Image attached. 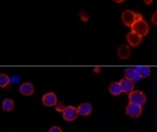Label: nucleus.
Returning <instances> with one entry per match:
<instances>
[{"label":"nucleus","mask_w":157,"mask_h":132,"mask_svg":"<svg viewBox=\"0 0 157 132\" xmlns=\"http://www.w3.org/2000/svg\"><path fill=\"white\" fill-rule=\"evenodd\" d=\"M128 98H129V103L138 104V106H143L146 102V95L141 91H132L129 93Z\"/></svg>","instance_id":"f257e3e1"},{"label":"nucleus","mask_w":157,"mask_h":132,"mask_svg":"<svg viewBox=\"0 0 157 132\" xmlns=\"http://www.w3.org/2000/svg\"><path fill=\"white\" fill-rule=\"evenodd\" d=\"M132 32L137 33V34L141 35V37H145V35H147V33H148V24H147L145 20H143V19L137 20V21L132 25Z\"/></svg>","instance_id":"f03ea898"},{"label":"nucleus","mask_w":157,"mask_h":132,"mask_svg":"<svg viewBox=\"0 0 157 132\" xmlns=\"http://www.w3.org/2000/svg\"><path fill=\"white\" fill-rule=\"evenodd\" d=\"M79 112H78V108L73 107V106H67L63 110V118L65 121H74L78 117Z\"/></svg>","instance_id":"7ed1b4c3"},{"label":"nucleus","mask_w":157,"mask_h":132,"mask_svg":"<svg viewBox=\"0 0 157 132\" xmlns=\"http://www.w3.org/2000/svg\"><path fill=\"white\" fill-rule=\"evenodd\" d=\"M126 113L127 116L132 117V118H137L141 116L142 113V106H138V104H133V103H129L126 108Z\"/></svg>","instance_id":"20e7f679"},{"label":"nucleus","mask_w":157,"mask_h":132,"mask_svg":"<svg viewBox=\"0 0 157 132\" xmlns=\"http://www.w3.org/2000/svg\"><path fill=\"white\" fill-rule=\"evenodd\" d=\"M136 13H133L132 10H124L123 14H122V21L127 25V26H131L132 28V25L136 23Z\"/></svg>","instance_id":"39448f33"},{"label":"nucleus","mask_w":157,"mask_h":132,"mask_svg":"<svg viewBox=\"0 0 157 132\" xmlns=\"http://www.w3.org/2000/svg\"><path fill=\"white\" fill-rule=\"evenodd\" d=\"M42 102H43V104L45 106V107H53V106H56L58 103L57 96H56V93H53V92H48V93H45L42 98Z\"/></svg>","instance_id":"423d86ee"},{"label":"nucleus","mask_w":157,"mask_h":132,"mask_svg":"<svg viewBox=\"0 0 157 132\" xmlns=\"http://www.w3.org/2000/svg\"><path fill=\"white\" fill-rule=\"evenodd\" d=\"M127 41H128V43H129L131 47H137V45H140L141 42H142V37L138 35V34L135 33V32H131V33L127 35Z\"/></svg>","instance_id":"0eeeda50"},{"label":"nucleus","mask_w":157,"mask_h":132,"mask_svg":"<svg viewBox=\"0 0 157 132\" xmlns=\"http://www.w3.org/2000/svg\"><path fill=\"white\" fill-rule=\"evenodd\" d=\"M120 84H121L122 92H126V93H131L135 88V82L131 81V79H128V78H123L120 82Z\"/></svg>","instance_id":"6e6552de"},{"label":"nucleus","mask_w":157,"mask_h":132,"mask_svg":"<svg viewBox=\"0 0 157 132\" xmlns=\"http://www.w3.org/2000/svg\"><path fill=\"white\" fill-rule=\"evenodd\" d=\"M19 92L23 96H32L34 93V86L32 83H23L19 87Z\"/></svg>","instance_id":"1a4fd4ad"},{"label":"nucleus","mask_w":157,"mask_h":132,"mask_svg":"<svg viewBox=\"0 0 157 132\" xmlns=\"http://www.w3.org/2000/svg\"><path fill=\"white\" fill-rule=\"evenodd\" d=\"M124 77L128 78V79H131V81H133V82L140 81V79H141V76L137 73L136 68H127L124 71Z\"/></svg>","instance_id":"9d476101"},{"label":"nucleus","mask_w":157,"mask_h":132,"mask_svg":"<svg viewBox=\"0 0 157 132\" xmlns=\"http://www.w3.org/2000/svg\"><path fill=\"white\" fill-rule=\"evenodd\" d=\"M78 112H79V115H82V116L90 115V112H92V104L88 103V102L79 104V106H78Z\"/></svg>","instance_id":"9b49d317"},{"label":"nucleus","mask_w":157,"mask_h":132,"mask_svg":"<svg viewBox=\"0 0 157 132\" xmlns=\"http://www.w3.org/2000/svg\"><path fill=\"white\" fill-rule=\"evenodd\" d=\"M117 54H118V57H120L121 59H127V58H129V56H131V49H129V47H127V45H121V47L118 48V50H117Z\"/></svg>","instance_id":"f8f14e48"},{"label":"nucleus","mask_w":157,"mask_h":132,"mask_svg":"<svg viewBox=\"0 0 157 132\" xmlns=\"http://www.w3.org/2000/svg\"><path fill=\"white\" fill-rule=\"evenodd\" d=\"M109 92H111L113 96L121 95V93H122V88H121L120 82H113V83H111V86H109Z\"/></svg>","instance_id":"ddd939ff"},{"label":"nucleus","mask_w":157,"mask_h":132,"mask_svg":"<svg viewBox=\"0 0 157 132\" xmlns=\"http://www.w3.org/2000/svg\"><path fill=\"white\" fill-rule=\"evenodd\" d=\"M136 71H137V73L141 76V78H146V77H148V76L151 74V68H150V67H147V65H142V67H137V68H136Z\"/></svg>","instance_id":"4468645a"},{"label":"nucleus","mask_w":157,"mask_h":132,"mask_svg":"<svg viewBox=\"0 0 157 132\" xmlns=\"http://www.w3.org/2000/svg\"><path fill=\"white\" fill-rule=\"evenodd\" d=\"M3 110L6 111V112H10L14 110V102L11 99H4L3 101Z\"/></svg>","instance_id":"2eb2a0df"},{"label":"nucleus","mask_w":157,"mask_h":132,"mask_svg":"<svg viewBox=\"0 0 157 132\" xmlns=\"http://www.w3.org/2000/svg\"><path fill=\"white\" fill-rule=\"evenodd\" d=\"M9 82H10V79H9V77L6 76V74H0V87H6L8 84H9Z\"/></svg>","instance_id":"dca6fc26"},{"label":"nucleus","mask_w":157,"mask_h":132,"mask_svg":"<svg viewBox=\"0 0 157 132\" xmlns=\"http://www.w3.org/2000/svg\"><path fill=\"white\" fill-rule=\"evenodd\" d=\"M49 132H63V130L60 127H58V126H54V127H52L49 130Z\"/></svg>","instance_id":"f3484780"},{"label":"nucleus","mask_w":157,"mask_h":132,"mask_svg":"<svg viewBox=\"0 0 157 132\" xmlns=\"http://www.w3.org/2000/svg\"><path fill=\"white\" fill-rule=\"evenodd\" d=\"M81 18H82V20H83V21H87V20H88V15H87V13L81 11Z\"/></svg>","instance_id":"a211bd4d"},{"label":"nucleus","mask_w":157,"mask_h":132,"mask_svg":"<svg viewBox=\"0 0 157 132\" xmlns=\"http://www.w3.org/2000/svg\"><path fill=\"white\" fill-rule=\"evenodd\" d=\"M152 23L157 25V11L153 13V15H152Z\"/></svg>","instance_id":"6ab92c4d"},{"label":"nucleus","mask_w":157,"mask_h":132,"mask_svg":"<svg viewBox=\"0 0 157 132\" xmlns=\"http://www.w3.org/2000/svg\"><path fill=\"white\" fill-rule=\"evenodd\" d=\"M57 106H58L57 111H62V112H63V110H64V108H63V104H62V103H57Z\"/></svg>","instance_id":"aec40b11"},{"label":"nucleus","mask_w":157,"mask_h":132,"mask_svg":"<svg viewBox=\"0 0 157 132\" xmlns=\"http://www.w3.org/2000/svg\"><path fill=\"white\" fill-rule=\"evenodd\" d=\"M94 72H96V73H99V72H102V68H99V67H97V68L94 69Z\"/></svg>","instance_id":"412c9836"},{"label":"nucleus","mask_w":157,"mask_h":132,"mask_svg":"<svg viewBox=\"0 0 157 132\" xmlns=\"http://www.w3.org/2000/svg\"><path fill=\"white\" fill-rule=\"evenodd\" d=\"M152 2H153V0H145L146 4H152Z\"/></svg>","instance_id":"4be33fe9"},{"label":"nucleus","mask_w":157,"mask_h":132,"mask_svg":"<svg viewBox=\"0 0 157 132\" xmlns=\"http://www.w3.org/2000/svg\"><path fill=\"white\" fill-rule=\"evenodd\" d=\"M114 2H116V3H123L124 0H114Z\"/></svg>","instance_id":"5701e85b"}]
</instances>
